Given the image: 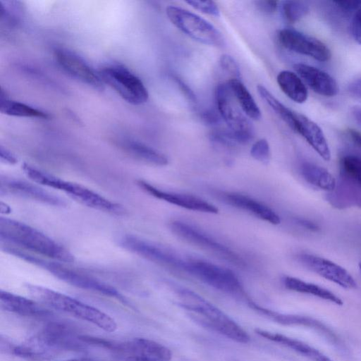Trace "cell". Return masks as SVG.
I'll list each match as a JSON object with an SVG mask.
<instances>
[{"instance_id":"6da1fadb","label":"cell","mask_w":361,"mask_h":361,"mask_svg":"<svg viewBox=\"0 0 361 361\" xmlns=\"http://www.w3.org/2000/svg\"><path fill=\"white\" fill-rule=\"evenodd\" d=\"M0 240L1 244L32 252L61 262L74 261L73 254L40 231L17 220L0 218Z\"/></svg>"},{"instance_id":"7a4b0ae2","label":"cell","mask_w":361,"mask_h":361,"mask_svg":"<svg viewBox=\"0 0 361 361\" xmlns=\"http://www.w3.org/2000/svg\"><path fill=\"white\" fill-rule=\"evenodd\" d=\"M6 252L41 267L56 278L79 288L114 298L125 305L129 302L114 287L92 276L66 267L63 262L42 258L21 249L2 244Z\"/></svg>"},{"instance_id":"3957f363","label":"cell","mask_w":361,"mask_h":361,"mask_svg":"<svg viewBox=\"0 0 361 361\" xmlns=\"http://www.w3.org/2000/svg\"><path fill=\"white\" fill-rule=\"evenodd\" d=\"M177 295L180 305L202 324L235 342L246 343L250 341L240 325L197 293L180 288Z\"/></svg>"},{"instance_id":"277c9868","label":"cell","mask_w":361,"mask_h":361,"mask_svg":"<svg viewBox=\"0 0 361 361\" xmlns=\"http://www.w3.org/2000/svg\"><path fill=\"white\" fill-rule=\"evenodd\" d=\"M32 298L53 309L88 322L107 332L117 329L116 321L102 310L74 298L41 286L27 284Z\"/></svg>"},{"instance_id":"5b68a950","label":"cell","mask_w":361,"mask_h":361,"mask_svg":"<svg viewBox=\"0 0 361 361\" xmlns=\"http://www.w3.org/2000/svg\"><path fill=\"white\" fill-rule=\"evenodd\" d=\"M22 169L32 181L61 190L88 207L116 215L125 213L121 204L82 185L63 180L26 163L23 164Z\"/></svg>"},{"instance_id":"8992f818","label":"cell","mask_w":361,"mask_h":361,"mask_svg":"<svg viewBox=\"0 0 361 361\" xmlns=\"http://www.w3.org/2000/svg\"><path fill=\"white\" fill-rule=\"evenodd\" d=\"M215 100L219 114L237 144L245 145L252 140L254 136L252 124L243 112L227 82L217 85Z\"/></svg>"},{"instance_id":"52a82bcc","label":"cell","mask_w":361,"mask_h":361,"mask_svg":"<svg viewBox=\"0 0 361 361\" xmlns=\"http://www.w3.org/2000/svg\"><path fill=\"white\" fill-rule=\"evenodd\" d=\"M166 13L175 27L192 39L216 47H222L224 45V38L221 32L198 15L174 6H168Z\"/></svg>"},{"instance_id":"ba28073f","label":"cell","mask_w":361,"mask_h":361,"mask_svg":"<svg viewBox=\"0 0 361 361\" xmlns=\"http://www.w3.org/2000/svg\"><path fill=\"white\" fill-rule=\"evenodd\" d=\"M104 83L113 88L125 101L140 105L148 99V92L141 80L124 66L112 64L99 72Z\"/></svg>"},{"instance_id":"9c48e42d","label":"cell","mask_w":361,"mask_h":361,"mask_svg":"<svg viewBox=\"0 0 361 361\" xmlns=\"http://www.w3.org/2000/svg\"><path fill=\"white\" fill-rule=\"evenodd\" d=\"M209 286L229 294H242L243 286L230 269L200 259H187L184 269Z\"/></svg>"},{"instance_id":"30bf717a","label":"cell","mask_w":361,"mask_h":361,"mask_svg":"<svg viewBox=\"0 0 361 361\" xmlns=\"http://www.w3.org/2000/svg\"><path fill=\"white\" fill-rule=\"evenodd\" d=\"M118 243L124 249L149 261L184 271L186 259L163 245L132 234L121 235Z\"/></svg>"},{"instance_id":"8fae6325","label":"cell","mask_w":361,"mask_h":361,"mask_svg":"<svg viewBox=\"0 0 361 361\" xmlns=\"http://www.w3.org/2000/svg\"><path fill=\"white\" fill-rule=\"evenodd\" d=\"M170 228L181 239L212 252L233 264L243 267L245 264L243 258L230 247L190 224L181 221H173L170 224Z\"/></svg>"},{"instance_id":"7c38bea8","label":"cell","mask_w":361,"mask_h":361,"mask_svg":"<svg viewBox=\"0 0 361 361\" xmlns=\"http://www.w3.org/2000/svg\"><path fill=\"white\" fill-rule=\"evenodd\" d=\"M71 324L61 321L50 322L35 335L49 350L57 355L62 350L82 351L86 344Z\"/></svg>"},{"instance_id":"4fadbf2b","label":"cell","mask_w":361,"mask_h":361,"mask_svg":"<svg viewBox=\"0 0 361 361\" xmlns=\"http://www.w3.org/2000/svg\"><path fill=\"white\" fill-rule=\"evenodd\" d=\"M279 43L293 52L313 58L319 61H328L331 57L329 47L322 41L298 30L284 28L277 34Z\"/></svg>"},{"instance_id":"5bb4252c","label":"cell","mask_w":361,"mask_h":361,"mask_svg":"<svg viewBox=\"0 0 361 361\" xmlns=\"http://www.w3.org/2000/svg\"><path fill=\"white\" fill-rule=\"evenodd\" d=\"M0 192L11 195L54 207H64L66 202L58 195L26 180L1 177Z\"/></svg>"},{"instance_id":"9a60e30c","label":"cell","mask_w":361,"mask_h":361,"mask_svg":"<svg viewBox=\"0 0 361 361\" xmlns=\"http://www.w3.org/2000/svg\"><path fill=\"white\" fill-rule=\"evenodd\" d=\"M298 258L314 273L343 288L357 287L355 280L345 268L328 259L307 253H301Z\"/></svg>"},{"instance_id":"2e32d148","label":"cell","mask_w":361,"mask_h":361,"mask_svg":"<svg viewBox=\"0 0 361 361\" xmlns=\"http://www.w3.org/2000/svg\"><path fill=\"white\" fill-rule=\"evenodd\" d=\"M54 58L59 66L72 77L96 90H103L104 82L99 73H96L83 59L74 52L63 48L56 49Z\"/></svg>"},{"instance_id":"e0dca14e","label":"cell","mask_w":361,"mask_h":361,"mask_svg":"<svg viewBox=\"0 0 361 361\" xmlns=\"http://www.w3.org/2000/svg\"><path fill=\"white\" fill-rule=\"evenodd\" d=\"M111 350L128 354V356L143 357L157 361H169L171 358V352L168 348L145 338H135L122 342L112 341Z\"/></svg>"},{"instance_id":"ac0fdd59","label":"cell","mask_w":361,"mask_h":361,"mask_svg":"<svg viewBox=\"0 0 361 361\" xmlns=\"http://www.w3.org/2000/svg\"><path fill=\"white\" fill-rule=\"evenodd\" d=\"M137 185L150 195L188 210L209 214L219 212L214 204L194 195L164 191L143 180H139Z\"/></svg>"},{"instance_id":"d6986e66","label":"cell","mask_w":361,"mask_h":361,"mask_svg":"<svg viewBox=\"0 0 361 361\" xmlns=\"http://www.w3.org/2000/svg\"><path fill=\"white\" fill-rule=\"evenodd\" d=\"M218 196L227 204L245 211L266 222L274 225L281 222L279 216L271 208L247 195L221 192L218 193Z\"/></svg>"},{"instance_id":"ffe728a7","label":"cell","mask_w":361,"mask_h":361,"mask_svg":"<svg viewBox=\"0 0 361 361\" xmlns=\"http://www.w3.org/2000/svg\"><path fill=\"white\" fill-rule=\"evenodd\" d=\"M294 70L305 83L317 94L324 97H334L338 91L336 80L326 72L316 67L296 63Z\"/></svg>"},{"instance_id":"44dd1931","label":"cell","mask_w":361,"mask_h":361,"mask_svg":"<svg viewBox=\"0 0 361 361\" xmlns=\"http://www.w3.org/2000/svg\"><path fill=\"white\" fill-rule=\"evenodd\" d=\"M0 305L4 310L23 317L44 318L52 314L34 300L3 290L0 291Z\"/></svg>"},{"instance_id":"7402d4cb","label":"cell","mask_w":361,"mask_h":361,"mask_svg":"<svg viewBox=\"0 0 361 361\" xmlns=\"http://www.w3.org/2000/svg\"><path fill=\"white\" fill-rule=\"evenodd\" d=\"M294 131L300 134L325 161L331 159V151L320 127L313 121L296 113Z\"/></svg>"},{"instance_id":"603a6c76","label":"cell","mask_w":361,"mask_h":361,"mask_svg":"<svg viewBox=\"0 0 361 361\" xmlns=\"http://www.w3.org/2000/svg\"><path fill=\"white\" fill-rule=\"evenodd\" d=\"M121 147L136 159L155 166L167 165V157L156 149L136 140H126L121 143Z\"/></svg>"},{"instance_id":"cb8c5ba5","label":"cell","mask_w":361,"mask_h":361,"mask_svg":"<svg viewBox=\"0 0 361 361\" xmlns=\"http://www.w3.org/2000/svg\"><path fill=\"white\" fill-rule=\"evenodd\" d=\"M283 284L286 288L295 292L311 295L337 305L343 304L342 299L331 290L295 277L286 276Z\"/></svg>"},{"instance_id":"d4e9b609","label":"cell","mask_w":361,"mask_h":361,"mask_svg":"<svg viewBox=\"0 0 361 361\" xmlns=\"http://www.w3.org/2000/svg\"><path fill=\"white\" fill-rule=\"evenodd\" d=\"M282 92L296 103H304L308 97L307 87L300 76L290 71H282L276 77Z\"/></svg>"},{"instance_id":"484cf974","label":"cell","mask_w":361,"mask_h":361,"mask_svg":"<svg viewBox=\"0 0 361 361\" xmlns=\"http://www.w3.org/2000/svg\"><path fill=\"white\" fill-rule=\"evenodd\" d=\"M300 173L306 182L321 190L332 191L336 188L335 178L322 166L305 162L300 166Z\"/></svg>"},{"instance_id":"4316f807","label":"cell","mask_w":361,"mask_h":361,"mask_svg":"<svg viewBox=\"0 0 361 361\" xmlns=\"http://www.w3.org/2000/svg\"><path fill=\"white\" fill-rule=\"evenodd\" d=\"M11 354L31 361L50 360L57 355L47 348L36 336L29 338L19 345H15Z\"/></svg>"},{"instance_id":"83f0119b","label":"cell","mask_w":361,"mask_h":361,"mask_svg":"<svg viewBox=\"0 0 361 361\" xmlns=\"http://www.w3.org/2000/svg\"><path fill=\"white\" fill-rule=\"evenodd\" d=\"M227 83L245 116L252 120H259L261 111L259 106L241 80L231 78Z\"/></svg>"},{"instance_id":"f1b7e54d","label":"cell","mask_w":361,"mask_h":361,"mask_svg":"<svg viewBox=\"0 0 361 361\" xmlns=\"http://www.w3.org/2000/svg\"><path fill=\"white\" fill-rule=\"evenodd\" d=\"M0 96V111L3 114L18 117L38 118L43 119L49 118V115L42 110L18 101L8 99L4 96L2 91L1 92Z\"/></svg>"},{"instance_id":"f546056e","label":"cell","mask_w":361,"mask_h":361,"mask_svg":"<svg viewBox=\"0 0 361 361\" xmlns=\"http://www.w3.org/2000/svg\"><path fill=\"white\" fill-rule=\"evenodd\" d=\"M257 90L260 97L293 130L295 124L296 112L277 99L264 86L258 85Z\"/></svg>"},{"instance_id":"4dcf8cb0","label":"cell","mask_w":361,"mask_h":361,"mask_svg":"<svg viewBox=\"0 0 361 361\" xmlns=\"http://www.w3.org/2000/svg\"><path fill=\"white\" fill-rule=\"evenodd\" d=\"M255 332L260 336L273 342L279 343L280 345L291 349L306 357L310 356L314 349V347L303 341L281 334L260 329H256Z\"/></svg>"},{"instance_id":"1f68e13d","label":"cell","mask_w":361,"mask_h":361,"mask_svg":"<svg viewBox=\"0 0 361 361\" xmlns=\"http://www.w3.org/2000/svg\"><path fill=\"white\" fill-rule=\"evenodd\" d=\"M309 11L308 4L301 1H284L281 3L283 18L290 23H295L305 17Z\"/></svg>"},{"instance_id":"d6a6232c","label":"cell","mask_w":361,"mask_h":361,"mask_svg":"<svg viewBox=\"0 0 361 361\" xmlns=\"http://www.w3.org/2000/svg\"><path fill=\"white\" fill-rule=\"evenodd\" d=\"M341 173L361 185V157L354 154H345L340 159Z\"/></svg>"},{"instance_id":"836d02e7","label":"cell","mask_w":361,"mask_h":361,"mask_svg":"<svg viewBox=\"0 0 361 361\" xmlns=\"http://www.w3.org/2000/svg\"><path fill=\"white\" fill-rule=\"evenodd\" d=\"M251 156L257 161L267 164L271 157L269 142L264 138L257 140L250 149Z\"/></svg>"},{"instance_id":"e575fe53","label":"cell","mask_w":361,"mask_h":361,"mask_svg":"<svg viewBox=\"0 0 361 361\" xmlns=\"http://www.w3.org/2000/svg\"><path fill=\"white\" fill-rule=\"evenodd\" d=\"M219 64L223 71L231 76V79L240 80L239 66L232 56L228 54L221 55L219 59Z\"/></svg>"},{"instance_id":"d590c367","label":"cell","mask_w":361,"mask_h":361,"mask_svg":"<svg viewBox=\"0 0 361 361\" xmlns=\"http://www.w3.org/2000/svg\"><path fill=\"white\" fill-rule=\"evenodd\" d=\"M188 5L200 12L213 16H219L220 14L217 4L213 1H186Z\"/></svg>"},{"instance_id":"8d00e7d4","label":"cell","mask_w":361,"mask_h":361,"mask_svg":"<svg viewBox=\"0 0 361 361\" xmlns=\"http://www.w3.org/2000/svg\"><path fill=\"white\" fill-rule=\"evenodd\" d=\"M350 29L353 39L358 44H361V6L353 15Z\"/></svg>"},{"instance_id":"74e56055","label":"cell","mask_w":361,"mask_h":361,"mask_svg":"<svg viewBox=\"0 0 361 361\" xmlns=\"http://www.w3.org/2000/svg\"><path fill=\"white\" fill-rule=\"evenodd\" d=\"M338 9L343 13L356 11L361 6V1H332Z\"/></svg>"},{"instance_id":"f35d334b","label":"cell","mask_w":361,"mask_h":361,"mask_svg":"<svg viewBox=\"0 0 361 361\" xmlns=\"http://www.w3.org/2000/svg\"><path fill=\"white\" fill-rule=\"evenodd\" d=\"M257 8L265 13H273L278 7V1L273 0H259L255 1Z\"/></svg>"},{"instance_id":"ab89813d","label":"cell","mask_w":361,"mask_h":361,"mask_svg":"<svg viewBox=\"0 0 361 361\" xmlns=\"http://www.w3.org/2000/svg\"><path fill=\"white\" fill-rule=\"evenodd\" d=\"M347 92L351 96L361 99V78L351 81L347 86Z\"/></svg>"},{"instance_id":"60d3db41","label":"cell","mask_w":361,"mask_h":361,"mask_svg":"<svg viewBox=\"0 0 361 361\" xmlns=\"http://www.w3.org/2000/svg\"><path fill=\"white\" fill-rule=\"evenodd\" d=\"M0 158L1 161L9 164H14L18 161L14 154L1 145L0 147Z\"/></svg>"},{"instance_id":"b9f144b4","label":"cell","mask_w":361,"mask_h":361,"mask_svg":"<svg viewBox=\"0 0 361 361\" xmlns=\"http://www.w3.org/2000/svg\"><path fill=\"white\" fill-rule=\"evenodd\" d=\"M346 134L351 142L361 149V133L353 128H348Z\"/></svg>"},{"instance_id":"7bdbcfd3","label":"cell","mask_w":361,"mask_h":361,"mask_svg":"<svg viewBox=\"0 0 361 361\" xmlns=\"http://www.w3.org/2000/svg\"><path fill=\"white\" fill-rule=\"evenodd\" d=\"M203 119L205 122L209 124H215L219 123V118L216 112L212 111H207L203 114Z\"/></svg>"},{"instance_id":"ee69618b","label":"cell","mask_w":361,"mask_h":361,"mask_svg":"<svg viewBox=\"0 0 361 361\" xmlns=\"http://www.w3.org/2000/svg\"><path fill=\"white\" fill-rule=\"evenodd\" d=\"M297 222L302 227L310 231H317L319 228L318 226L316 224L307 219H298Z\"/></svg>"},{"instance_id":"f6af8a7d","label":"cell","mask_w":361,"mask_h":361,"mask_svg":"<svg viewBox=\"0 0 361 361\" xmlns=\"http://www.w3.org/2000/svg\"><path fill=\"white\" fill-rule=\"evenodd\" d=\"M312 361H333L328 356L321 353L319 350H316L311 357Z\"/></svg>"},{"instance_id":"bcb514c9","label":"cell","mask_w":361,"mask_h":361,"mask_svg":"<svg viewBox=\"0 0 361 361\" xmlns=\"http://www.w3.org/2000/svg\"><path fill=\"white\" fill-rule=\"evenodd\" d=\"M351 114L355 122L361 126V108L354 107L351 110Z\"/></svg>"},{"instance_id":"7dc6e473","label":"cell","mask_w":361,"mask_h":361,"mask_svg":"<svg viewBox=\"0 0 361 361\" xmlns=\"http://www.w3.org/2000/svg\"><path fill=\"white\" fill-rule=\"evenodd\" d=\"M125 361H157L149 358L138 357V356H128L126 358Z\"/></svg>"},{"instance_id":"c3c4849f","label":"cell","mask_w":361,"mask_h":361,"mask_svg":"<svg viewBox=\"0 0 361 361\" xmlns=\"http://www.w3.org/2000/svg\"><path fill=\"white\" fill-rule=\"evenodd\" d=\"M64 361H97L92 359L89 358H75V359H70Z\"/></svg>"},{"instance_id":"681fc988","label":"cell","mask_w":361,"mask_h":361,"mask_svg":"<svg viewBox=\"0 0 361 361\" xmlns=\"http://www.w3.org/2000/svg\"><path fill=\"white\" fill-rule=\"evenodd\" d=\"M358 267H359L360 272L361 273V261L359 262Z\"/></svg>"}]
</instances>
